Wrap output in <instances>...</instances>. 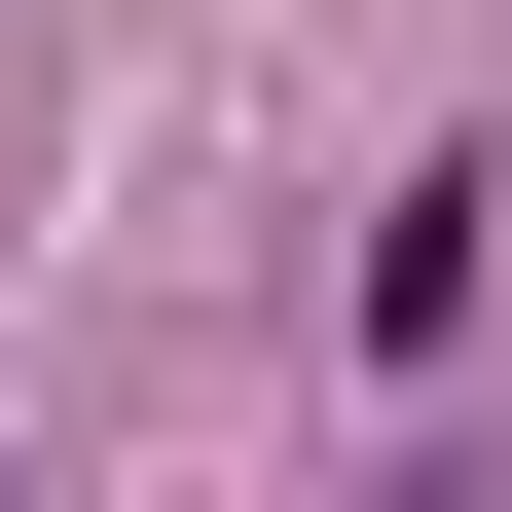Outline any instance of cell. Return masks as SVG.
<instances>
[{
	"instance_id": "cell-1",
	"label": "cell",
	"mask_w": 512,
	"mask_h": 512,
	"mask_svg": "<svg viewBox=\"0 0 512 512\" xmlns=\"http://www.w3.org/2000/svg\"><path fill=\"white\" fill-rule=\"evenodd\" d=\"M366 512H512V439H403V476H366Z\"/></svg>"
}]
</instances>
